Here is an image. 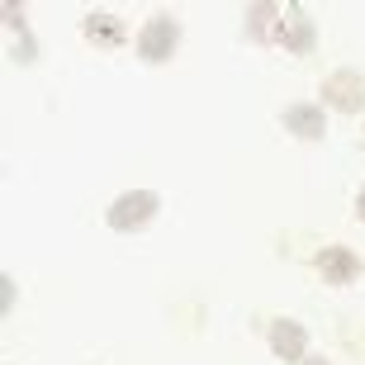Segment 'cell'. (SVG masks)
I'll return each instance as SVG.
<instances>
[{"instance_id": "1", "label": "cell", "mask_w": 365, "mask_h": 365, "mask_svg": "<svg viewBox=\"0 0 365 365\" xmlns=\"http://www.w3.org/2000/svg\"><path fill=\"white\" fill-rule=\"evenodd\" d=\"M157 209H162V195H152V190H128V195H119V200L109 204L105 223L114 232H138V228H148L152 218H157Z\"/></svg>"}, {"instance_id": "2", "label": "cell", "mask_w": 365, "mask_h": 365, "mask_svg": "<svg viewBox=\"0 0 365 365\" xmlns=\"http://www.w3.org/2000/svg\"><path fill=\"white\" fill-rule=\"evenodd\" d=\"M180 48V19L176 14H152L148 24H143V34H138V57L143 62H171V53Z\"/></svg>"}, {"instance_id": "3", "label": "cell", "mask_w": 365, "mask_h": 365, "mask_svg": "<svg viewBox=\"0 0 365 365\" xmlns=\"http://www.w3.org/2000/svg\"><path fill=\"white\" fill-rule=\"evenodd\" d=\"M323 105H332L337 114L365 109V76H356V71H332L323 81Z\"/></svg>"}, {"instance_id": "4", "label": "cell", "mask_w": 365, "mask_h": 365, "mask_svg": "<svg viewBox=\"0 0 365 365\" xmlns=\"http://www.w3.org/2000/svg\"><path fill=\"white\" fill-rule=\"evenodd\" d=\"M271 351L289 365H304L309 361V327L294 323V318H275L271 323Z\"/></svg>"}, {"instance_id": "5", "label": "cell", "mask_w": 365, "mask_h": 365, "mask_svg": "<svg viewBox=\"0 0 365 365\" xmlns=\"http://www.w3.org/2000/svg\"><path fill=\"white\" fill-rule=\"evenodd\" d=\"M313 266H318V275L327 284H356L361 280V257H356L351 247H323L313 257Z\"/></svg>"}, {"instance_id": "6", "label": "cell", "mask_w": 365, "mask_h": 365, "mask_svg": "<svg viewBox=\"0 0 365 365\" xmlns=\"http://www.w3.org/2000/svg\"><path fill=\"white\" fill-rule=\"evenodd\" d=\"M280 123L289 128L294 138H304V143H318V138L327 133V114L323 105H313V100H299V105H284Z\"/></svg>"}, {"instance_id": "7", "label": "cell", "mask_w": 365, "mask_h": 365, "mask_svg": "<svg viewBox=\"0 0 365 365\" xmlns=\"http://www.w3.org/2000/svg\"><path fill=\"white\" fill-rule=\"evenodd\" d=\"M280 48H289V53H313L318 48V29H313V19L304 14V5H284V24H280Z\"/></svg>"}, {"instance_id": "8", "label": "cell", "mask_w": 365, "mask_h": 365, "mask_svg": "<svg viewBox=\"0 0 365 365\" xmlns=\"http://www.w3.org/2000/svg\"><path fill=\"white\" fill-rule=\"evenodd\" d=\"M280 24H284V5H271V0L247 5V38H257V43H280Z\"/></svg>"}, {"instance_id": "9", "label": "cell", "mask_w": 365, "mask_h": 365, "mask_svg": "<svg viewBox=\"0 0 365 365\" xmlns=\"http://www.w3.org/2000/svg\"><path fill=\"white\" fill-rule=\"evenodd\" d=\"M81 34L91 43H100V48H119L123 38H128V29H123V19L119 14H109V10H91L81 19Z\"/></svg>"}, {"instance_id": "10", "label": "cell", "mask_w": 365, "mask_h": 365, "mask_svg": "<svg viewBox=\"0 0 365 365\" xmlns=\"http://www.w3.org/2000/svg\"><path fill=\"white\" fill-rule=\"evenodd\" d=\"M356 218H361V223H365V190H361V195H356Z\"/></svg>"}, {"instance_id": "11", "label": "cell", "mask_w": 365, "mask_h": 365, "mask_svg": "<svg viewBox=\"0 0 365 365\" xmlns=\"http://www.w3.org/2000/svg\"><path fill=\"white\" fill-rule=\"evenodd\" d=\"M304 365H327V361H323V356H309V361H304Z\"/></svg>"}]
</instances>
